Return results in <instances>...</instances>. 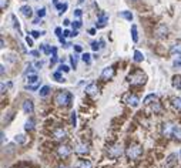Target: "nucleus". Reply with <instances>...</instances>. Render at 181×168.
I'll use <instances>...</instances> for the list:
<instances>
[{"mask_svg": "<svg viewBox=\"0 0 181 168\" xmlns=\"http://www.w3.org/2000/svg\"><path fill=\"white\" fill-rule=\"evenodd\" d=\"M71 100H73V96L71 93H69L67 90H60L54 97V101H56L57 105H63V107H67V105L71 104Z\"/></svg>", "mask_w": 181, "mask_h": 168, "instance_id": "nucleus-1", "label": "nucleus"}, {"mask_svg": "<svg viewBox=\"0 0 181 168\" xmlns=\"http://www.w3.org/2000/svg\"><path fill=\"white\" fill-rule=\"evenodd\" d=\"M141 154H143V148L138 144H130L126 150V155H127L128 160H137L141 157Z\"/></svg>", "mask_w": 181, "mask_h": 168, "instance_id": "nucleus-2", "label": "nucleus"}, {"mask_svg": "<svg viewBox=\"0 0 181 168\" xmlns=\"http://www.w3.org/2000/svg\"><path fill=\"white\" fill-rule=\"evenodd\" d=\"M128 83L131 84V86H136V84H143L145 81V76L141 71H136V73L130 74L127 77Z\"/></svg>", "mask_w": 181, "mask_h": 168, "instance_id": "nucleus-3", "label": "nucleus"}, {"mask_svg": "<svg viewBox=\"0 0 181 168\" xmlns=\"http://www.w3.org/2000/svg\"><path fill=\"white\" fill-rule=\"evenodd\" d=\"M107 154L110 158H118L123 154V147L120 144H114L107 150Z\"/></svg>", "mask_w": 181, "mask_h": 168, "instance_id": "nucleus-4", "label": "nucleus"}, {"mask_svg": "<svg viewBox=\"0 0 181 168\" xmlns=\"http://www.w3.org/2000/svg\"><path fill=\"white\" fill-rule=\"evenodd\" d=\"M53 137L56 138V140H59V141H61V140H64V138L67 137V133H66V130H64V128L57 127V128H54Z\"/></svg>", "mask_w": 181, "mask_h": 168, "instance_id": "nucleus-5", "label": "nucleus"}, {"mask_svg": "<svg viewBox=\"0 0 181 168\" xmlns=\"http://www.w3.org/2000/svg\"><path fill=\"white\" fill-rule=\"evenodd\" d=\"M177 154H170L165 160V164H164V168H174L177 165Z\"/></svg>", "mask_w": 181, "mask_h": 168, "instance_id": "nucleus-6", "label": "nucleus"}, {"mask_svg": "<svg viewBox=\"0 0 181 168\" xmlns=\"http://www.w3.org/2000/svg\"><path fill=\"white\" fill-rule=\"evenodd\" d=\"M70 152H71V148L69 145H60V147L57 148V154L61 158H67L70 155Z\"/></svg>", "mask_w": 181, "mask_h": 168, "instance_id": "nucleus-7", "label": "nucleus"}, {"mask_svg": "<svg viewBox=\"0 0 181 168\" xmlns=\"http://www.w3.org/2000/svg\"><path fill=\"white\" fill-rule=\"evenodd\" d=\"M108 21V16L106 13H100L98 14V19H97V23H96V27L97 29H103Z\"/></svg>", "mask_w": 181, "mask_h": 168, "instance_id": "nucleus-8", "label": "nucleus"}, {"mask_svg": "<svg viewBox=\"0 0 181 168\" xmlns=\"http://www.w3.org/2000/svg\"><path fill=\"white\" fill-rule=\"evenodd\" d=\"M174 128H175V125H173L171 123H165V124H163V134L165 137H170V135H173Z\"/></svg>", "mask_w": 181, "mask_h": 168, "instance_id": "nucleus-9", "label": "nucleus"}, {"mask_svg": "<svg viewBox=\"0 0 181 168\" xmlns=\"http://www.w3.org/2000/svg\"><path fill=\"white\" fill-rule=\"evenodd\" d=\"M34 110V105H33V101L31 100H24L23 103V111L26 114H31Z\"/></svg>", "mask_w": 181, "mask_h": 168, "instance_id": "nucleus-10", "label": "nucleus"}, {"mask_svg": "<svg viewBox=\"0 0 181 168\" xmlns=\"http://www.w3.org/2000/svg\"><path fill=\"white\" fill-rule=\"evenodd\" d=\"M114 76V68L113 67H106L103 71H101V78L103 80H108Z\"/></svg>", "mask_w": 181, "mask_h": 168, "instance_id": "nucleus-11", "label": "nucleus"}, {"mask_svg": "<svg viewBox=\"0 0 181 168\" xmlns=\"http://www.w3.org/2000/svg\"><path fill=\"white\" fill-rule=\"evenodd\" d=\"M86 93L90 96H96L98 93V87L96 83H90L88 86H86Z\"/></svg>", "mask_w": 181, "mask_h": 168, "instance_id": "nucleus-12", "label": "nucleus"}, {"mask_svg": "<svg viewBox=\"0 0 181 168\" xmlns=\"http://www.w3.org/2000/svg\"><path fill=\"white\" fill-rule=\"evenodd\" d=\"M168 33V29L165 24H160V26L157 27V30H155V36L157 37H165Z\"/></svg>", "mask_w": 181, "mask_h": 168, "instance_id": "nucleus-13", "label": "nucleus"}, {"mask_svg": "<svg viewBox=\"0 0 181 168\" xmlns=\"http://www.w3.org/2000/svg\"><path fill=\"white\" fill-rule=\"evenodd\" d=\"M138 103H140V101H138V97H137V96L130 94V96L127 97V104L131 105V107H137Z\"/></svg>", "mask_w": 181, "mask_h": 168, "instance_id": "nucleus-14", "label": "nucleus"}, {"mask_svg": "<svg viewBox=\"0 0 181 168\" xmlns=\"http://www.w3.org/2000/svg\"><path fill=\"white\" fill-rule=\"evenodd\" d=\"M74 151L77 152V154H87L88 145L87 144H79V145H76V150H74Z\"/></svg>", "mask_w": 181, "mask_h": 168, "instance_id": "nucleus-15", "label": "nucleus"}, {"mask_svg": "<svg viewBox=\"0 0 181 168\" xmlns=\"http://www.w3.org/2000/svg\"><path fill=\"white\" fill-rule=\"evenodd\" d=\"M20 12L24 17H31L33 16V10H31L30 6H21L20 7Z\"/></svg>", "mask_w": 181, "mask_h": 168, "instance_id": "nucleus-16", "label": "nucleus"}, {"mask_svg": "<svg viewBox=\"0 0 181 168\" xmlns=\"http://www.w3.org/2000/svg\"><path fill=\"white\" fill-rule=\"evenodd\" d=\"M77 168H93V164L90 160H80L77 162Z\"/></svg>", "mask_w": 181, "mask_h": 168, "instance_id": "nucleus-17", "label": "nucleus"}, {"mask_svg": "<svg viewBox=\"0 0 181 168\" xmlns=\"http://www.w3.org/2000/svg\"><path fill=\"white\" fill-rule=\"evenodd\" d=\"M170 53L171 54H178V56H180V54H181V41H177V43L171 47Z\"/></svg>", "mask_w": 181, "mask_h": 168, "instance_id": "nucleus-18", "label": "nucleus"}, {"mask_svg": "<svg viewBox=\"0 0 181 168\" xmlns=\"http://www.w3.org/2000/svg\"><path fill=\"white\" fill-rule=\"evenodd\" d=\"M171 105L175 110H181V98L180 97H173L171 98Z\"/></svg>", "mask_w": 181, "mask_h": 168, "instance_id": "nucleus-19", "label": "nucleus"}, {"mask_svg": "<svg viewBox=\"0 0 181 168\" xmlns=\"http://www.w3.org/2000/svg\"><path fill=\"white\" fill-rule=\"evenodd\" d=\"M173 87L174 88H178V90H180L181 88V76H174V77H173Z\"/></svg>", "mask_w": 181, "mask_h": 168, "instance_id": "nucleus-20", "label": "nucleus"}, {"mask_svg": "<svg viewBox=\"0 0 181 168\" xmlns=\"http://www.w3.org/2000/svg\"><path fill=\"white\" fill-rule=\"evenodd\" d=\"M39 94H40V97H47V96L50 94V87L49 86H43L40 88V91H39Z\"/></svg>", "mask_w": 181, "mask_h": 168, "instance_id": "nucleus-21", "label": "nucleus"}, {"mask_svg": "<svg viewBox=\"0 0 181 168\" xmlns=\"http://www.w3.org/2000/svg\"><path fill=\"white\" fill-rule=\"evenodd\" d=\"M143 60H144V54L141 53V51L136 50L134 51V61H136V63H141Z\"/></svg>", "mask_w": 181, "mask_h": 168, "instance_id": "nucleus-22", "label": "nucleus"}, {"mask_svg": "<svg viewBox=\"0 0 181 168\" xmlns=\"http://www.w3.org/2000/svg\"><path fill=\"white\" fill-rule=\"evenodd\" d=\"M24 130H26V131H33V130H34V121L31 120V118L26 121V124H24Z\"/></svg>", "mask_w": 181, "mask_h": 168, "instance_id": "nucleus-23", "label": "nucleus"}, {"mask_svg": "<svg viewBox=\"0 0 181 168\" xmlns=\"http://www.w3.org/2000/svg\"><path fill=\"white\" fill-rule=\"evenodd\" d=\"M131 36H133V41L137 43V41H138V34H137V26H136V24L131 26Z\"/></svg>", "mask_w": 181, "mask_h": 168, "instance_id": "nucleus-24", "label": "nucleus"}, {"mask_svg": "<svg viewBox=\"0 0 181 168\" xmlns=\"http://www.w3.org/2000/svg\"><path fill=\"white\" fill-rule=\"evenodd\" d=\"M151 101H153V103H154V101H157V96H155V94H148L147 97L144 98V101H143V103H144V104H151Z\"/></svg>", "mask_w": 181, "mask_h": 168, "instance_id": "nucleus-25", "label": "nucleus"}, {"mask_svg": "<svg viewBox=\"0 0 181 168\" xmlns=\"http://www.w3.org/2000/svg\"><path fill=\"white\" fill-rule=\"evenodd\" d=\"M120 17H123V19H126V20L131 21V20H133V13H131V12H120Z\"/></svg>", "mask_w": 181, "mask_h": 168, "instance_id": "nucleus-26", "label": "nucleus"}, {"mask_svg": "<svg viewBox=\"0 0 181 168\" xmlns=\"http://www.w3.org/2000/svg\"><path fill=\"white\" fill-rule=\"evenodd\" d=\"M40 49H41V51H43V53L46 54V56H49V54L53 53V49H51L50 46H47V44H41Z\"/></svg>", "mask_w": 181, "mask_h": 168, "instance_id": "nucleus-27", "label": "nucleus"}, {"mask_svg": "<svg viewBox=\"0 0 181 168\" xmlns=\"http://www.w3.org/2000/svg\"><path fill=\"white\" fill-rule=\"evenodd\" d=\"M14 142H17V144H24L26 142V137L23 134H17L14 137Z\"/></svg>", "mask_w": 181, "mask_h": 168, "instance_id": "nucleus-28", "label": "nucleus"}, {"mask_svg": "<svg viewBox=\"0 0 181 168\" xmlns=\"http://www.w3.org/2000/svg\"><path fill=\"white\" fill-rule=\"evenodd\" d=\"M173 137H174L177 141H181V128H178V127L174 128V131H173Z\"/></svg>", "mask_w": 181, "mask_h": 168, "instance_id": "nucleus-29", "label": "nucleus"}, {"mask_svg": "<svg viewBox=\"0 0 181 168\" xmlns=\"http://www.w3.org/2000/svg\"><path fill=\"white\" fill-rule=\"evenodd\" d=\"M90 57H91V56L88 53H83V54H81V60H83L84 63H87V64H90V61H91Z\"/></svg>", "mask_w": 181, "mask_h": 168, "instance_id": "nucleus-30", "label": "nucleus"}, {"mask_svg": "<svg viewBox=\"0 0 181 168\" xmlns=\"http://www.w3.org/2000/svg\"><path fill=\"white\" fill-rule=\"evenodd\" d=\"M57 60H59V57H57V49H56V47H53V56H51L50 63H51V64H54V63H57Z\"/></svg>", "mask_w": 181, "mask_h": 168, "instance_id": "nucleus-31", "label": "nucleus"}, {"mask_svg": "<svg viewBox=\"0 0 181 168\" xmlns=\"http://www.w3.org/2000/svg\"><path fill=\"white\" fill-rule=\"evenodd\" d=\"M70 121H71V125H73V127H76V125H77V114H76V113H71V118H70Z\"/></svg>", "mask_w": 181, "mask_h": 168, "instance_id": "nucleus-32", "label": "nucleus"}, {"mask_svg": "<svg viewBox=\"0 0 181 168\" xmlns=\"http://www.w3.org/2000/svg\"><path fill=\"white\" fill-rule=\"evenodd\" d=\"M53 77L56 78V80L59 81V83H63V81H64V78H63V76L60 74V71H56V73L53 74Z\"/></svg>", "mask_w": 181, "mask_h": 168, "instance_id": "nucleus-33", "label": "nucleus"}, {"mask_svg": "<svg viewBox=\"0 0 181 168\" xmlns=\"http://www.w3.org/2000/svg\"><path fill=\"white\" fill-rule=\"evenodd\" d=\"M10 19H12V21H13V26L16 27L19 31H20V24H19V20L16 19V16H10Z\"/></svg>", "mask_w": 181, "mask_h": 168, "instance_id": "nucleus-34", "label": "nucleus"}, {"mask_svg": "<svg viewBox=\"0 0 181 168\" xmlns=\"http://www.w3.org/2000/svg\"><path fill=\"white\" fill-rule=\"evenodd\" d=\"M91 49H93L94 51L100 50V49H101V43H100V41H98V43H97V41H93V43H91Z\"/></svg>", "mask_w": 181, "mask_h": 168, "instance_id": "nucleus-35", "label": "nucleus"}, {"mask_svg": "<svg viewBox=\"0 0 181 168\" xmlns=\"http://www.w3.org/2000/svg\"><path fill=\"white\" fill-rule=\"evenodd\" d=\"M70 63H71V67H77V56H70Z\"/></svg>", "mask_w": 181, "mask_h": 168, "instance_id": "nucleus-36", "label": "nucleus"}, {"mask_svg": "<svg viewBox=\"0 0 181 168\" xmlns=\"http://www.w3.org/2000/svg\"><path fill=\"white\" fill-rule=\"evenodd\" d=\"M46 16V9H44V7H41V9H39V10H37V17H39V19H41V17H44Z\"/></svg>", "mask_w": 181, "mask_h": 168, "instance_id": "nucleus-37", "label": "nucleus"}, {"mask_svg": "<svg viewBox=\"0 0 181 168\" xmlns=\"http://www.w3.org/2000/svg\"><path fill=\"white\" fill-rule=\"evenodd\" d=\"M30 34H31V37H33V39H37V37L43 36V34H44V31H36V30H33Z\"/></svg>", "mask_w": 181, "mask_h": 168, "instance_id": "nucleus-38", "label": "nucleus"}, {"mask_svg": "<svg viewBox=\"0 0 181 168\" xmlns=\"http://www.w3.org/2000/svg\"><path fill=\"white\" fill-rule=\"evenodd\" d=\"M173 66H174V67H181V54L173 61Z\"/></svg>", "mask_w": 181, "mask_h": 168, "instance_id": "nucleus-39", "label": "nucleus"}, {"mask_svg": "<svg viewBox=\"0 0 181 168\" xmlns=\"http://www.w3.org/2000/svg\"><path fill=\"white\" fill-rule=\"evenodd\" d=\"M7 6H9V0H0V7H2V10H4Z\"/></svg>", "mask_w": 181, "mask_h": 168, "instance_id": "nucleus-40", "label": "nucleus"}, {"mask_svg": "<svg viewBox=\"0 0 181 168\" xmlns=\"http://www.w3.org/2000/svg\"><path fill=\"white\" fill-rule=\"evenodd\" d=\"M59 71H64V73H69V71H70V67H69V66H66V64H61L60 68H59Z\"/></svg>", "mask_w": 181, "mask_h": 168, "instance_id": "nucleus-41", "label": "nucleus"}, {"mask_svg": "<svg viewBox=\"0 0 181 168\" xmlns=\"http://www.w3.org/2000/svg\"><path fill=\"white\" fill-rule=\"evenodd\" d=\"M153 110L155 111V113H160V110H161V107H160V104H158L157 101H155L154 104H153Z\"/></svg>", "mask_w": 181, "mask_h": 168, "instance_id": "nucleus-42", "label": "nucleus"}, {"mask_svg": "<svg viewBox=\"0 0 181 168\" xmlns=\"http://www.w3.org/2000/svg\"><path fill=\"white\" fill-rule=\"evenodd\" d=\"M73 27L76 29V30H77L79 27H81V21H80V20H76V21L73 23Z\"/></svg>", "mask_w": 181, "mask_h": 168, "instance_id": "nucleus-43", "label": "nucleus"}, {"mask_svg": "<svg viewBox=\"0 0 181 168\" xmlns=\"http://www.w3.org/2000/svg\"><path fill=\"white\" fill-rule=\"evenodd\" d=\"M71 33H73V31H70V30H64V31H63V37H71Z\"/></svg>", "mask_w": 181, "mask_h": 168, "instance_id": "nucleus-44", "label": "nucleus"}, {"mask_svg": "<svg viewBox=\"0 0 181 168\" xmlns=\"http://www.w3.org/2000/svg\"><path fill=\"white\" fill-rule=\"evenodd\" d=\"M39 54H40V53H39V51H36V50H31L30 51V56H31V57H39Z\"/></svg>", "mask_w": 181, "mask_h": 168, "instance_id": "nucleus-45", "label": "nucleus"}, {"mask_svg": "<svg viewBox=\"0 0 181 168\" xmlns=\"http://www.w3.org/2000/svg\"><path fill=\"white\" fill-rule=\"evenodd\" d=\"M43 61H37V63L36 64H34V66H36V68H41V67H43Z\"/></svg>", "mask_w": 181, "mask_h": 168, "instance_id": "nucleus-46", "label": "nucleus"}, {"mask_svg": "<svg viewBox=\"0 0 181 168\" xmlns=\"http://www.w3.org/2000/svg\"><path fill=\"white\" fill-rule=\"evenodd\" d=\"M26 43L29 44V46H33V40H31L30 37H26Z\"/></svg>", "mask_w": 181, "mask_h": 168, "instance_id": "nucleus-47", "label": "nucleus"}, {"mask_svg": "<svg viewBox=\"0 0 181 168\" xmlns=\"http://www.w3.org/2000/svg\"><path fill=\"white\" fill-rule=\"evenodd\" d=\"M74 14H76V17H80L83 13H81V10H80V9H77V10H74Z\"/></svg>", "mask_w": 181, "mask_h": 168, "instance_id": "nucleus-48", "label": "nucleus"}, {"mask_svg": "<svg viewBox=\"0 0 181 168\" xmlns=\"http://www.w3.org/2000/svg\"><path fill=\"white\" fill-rule=\"evenodd\" d=\"M67 7H69V6H67V3H64V4H63V9H61V12H60V14H63L64 12L67 10Z\"/></svg>", "mask_w": 181, "mask_h": 168, "instance_id": "nucleus-49", "label": "nucleus"}, {"mask_svg": "<svg viewBox=\"0 0 181 168\" xmlns=\"http://www.w3.org/2000/svg\"><path fill=\"white\" fill-rule=\"evenodd\" d=\"M74 50L77 51V53H81V46H79V44H76V46H74Z\"/></svg>", "mask_w": 181, "mask_h": 168, "instance_id": "nucleus-50", "label": "nucleus"}, {"mask_svg": "<svg viewBox=\"0 0 181 168\" xmlns=\"http://www.w3.org/2000/svg\"><path fill=\"white\" fill-rule=\"evenodd\" d=\"M56 34H57V37H61V29L60 27H57L56 29Z\"/></svg>", "mask_w": 181, "mask_h": 168, "instance_id": "nucleus-51", "label": "nucleus"}, {"mask_svg": "<svg viewBox=\"0 0 181 168\" xmlns=\"http://www.w3.org/2000/svg\"><path fill=\"white\" fill-rule=\"evenodd\" d=\"M4 140H6V135H4V131H2V144H4Z\"/></svg>", "mask_w": 181, "mask_h": 168, "instance_id": "nucleus-52", "label": "nucleus"}, {"mask_svg": "<svg viewBox=\"0 0 181 168\" xmlns=\"http://www.w3.org/2000/svg\"><path fill=\"white\" fill-rule=\"evenodd\" d=\"M79 36V31L77 30H73V33H71V37H77Z\"/></svg>", "mask_w": 181, "mask_h": 168, "instance_id": "nucleus-53", "label": "nucleus"}, {"mask_svg": "<svg viewBox=\"0 0 181 168\" xmlns=\"http://www.w3.org/2000/svg\"><path fill=\"white\" fill-rule=\"evenodd\" d=\"M0 73H2V74H4V66H3V64L0 66Z\"/></svg>", "mask_w": 181, "mask_h": 168, "instance_id": "nucleus-54", "label": "nucleus"}, {"mask_svg": "<svg viewBox=\"0 0 181 168\" xmlns=\"http://www.w3.org/2000/svg\"><path fill=\"white\" fill-rule=\"evenodd\" d=\"M0 44H2V46H0V47L3 49V47H4V40H3V39H2V41H0Z\"/></svg>", "mask_w": 181, "mask_h": 168, "instance_id": "nucleus-55", "label": "nucleus"}, {"mask_svg": "<svg viewBox=\"0 0 181 168\" xmlns=\"http://www.w3.org/2000/svg\"><path fill=\"white\" fill-rule=\"evenodd\" d=\"M69 24H71L70 21H69V20H64V26H69Z\"/></svg>", "mask_w": 181, "mask_h": 168, "instance_id": "nucleus-56", "label": "nucleus"}, {"mask_svg": "<svg viewBox=\"0 0 181 168\" xmlns=\"http://www.w3.org/2000/svg\"><path fill=\"white\" fill-rule=\"evenodd\" d=\"M79 3H84V0H79Z\"/></svg>", "mask_w": 181, "mask_h": 168, "instance_id": "nucleus-57", "label": "nucleus"}, {"mask_svg": "<svg viewBox=\"0 0 181 168\" xmlns=\"http://www.w3.org/2000/svg\"><path fill=\"white\" fill-rule=\"evenodd\" d=\"M59 168H64V167H59Z\"/></svg>", "mask_w": 181, "mask_h": 168, "instance_id": "nucleus-58", "label": "nucleus"}, {"mask_svg": "<svg viewBox=\"0 0 181 168\" xmlns=\"http://www.w3.org/2000/svg\"><path fill=\"white\" fill-rule=\"evenodd\" d=\"M180 155H181V152H180Z\"/></svg>", "mask_w": 181, "mask_h": 168, "instance_id": "nucleus-59", "label": "nucleus"}, {"mask_svg": "<svg viewBox=\"0 0 181 168\" xmlns=\"http://www.w3.org/2000/svg\"><path fill=\"white\" fill-rule=\"evenodd\" d=\"M134 2H136V0H134Z\"/></svg>", "mask_w": 181, "mask_h": 168, "instance_id": "nucleus-60", "label": "nucleus"}]
</instances>
